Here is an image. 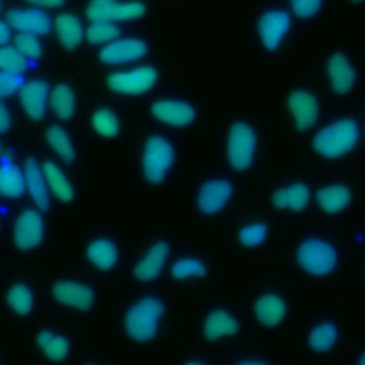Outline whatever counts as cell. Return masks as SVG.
<instances>
[{
  "label": "cell",
  "instance_id": "6da1fadb",
  "mask_svg": "<svg viewBox=\"0 0 365 365\" xmlns=\"http://www.w3.org/2000/svg\"><path fill=\"white\" fill-rule=\"evenodd\" d=\"M359 140L358 124L352 118H339L322 127L312 140L314 150L325 158H339L351 153Z\"/></svg>",
  "mask_w": 365,
  "mask_h": 365
},
{
  "label": "cell",
  "instance_id": "7a4b0ae2",
  "mask_svg": "<svg viewBox=\"0 0 365 365\" xmlns=\"http://www.w3.org/2000/svg\"><path fill=\"white\" fill-rule=\"evenodd\" d=\"M164 304L160 298L148 295L134 302L124 315V329L137 342L151 341L158 331Z\"/></svg>",
  "mask_w": 365,
  "mask_h": 365
},
{
  "label": "cell",
  "instance_id": "3957f363",
  "mask_svg": "<svg viewBox=\"0 0 365 365\" xmlns=\"http://www.w3.org/2000/svg\"><path fill=\"white\" fill-rule=\"evenodd\" d=\"M299 267L311 275L324 277L331 274L338 264L335 247L322 238H307L297 248Z\"/></svg>",
  "mask_w": 365,
  "mask_h": 365
},
{
  "label": "cell",
  "instance_id": "277c9868",
  "mask_svg": "<svg viewBox=\"0 0 365 365\" xmlns=\"http://www.w3.org/2000/svg\"><path fill=\"white\" fill-rule=\"evenodd\" d=\"M257 150V134L245 121H235L227 135V160L237 171H245L251 167Z\"/></svg>",
  "mask_w": 365,
  "mask_h": 365
},
{
  "label": "cell",
  "instance_id": "5b68a950",
  "mask_svg": "<svg viewBox=\"0 0 365 365\" xmlns=\"http://www.w3.org/2000/svg\"><path fill=\"white\" fill-rule=\"evenodd\" d=\"M174 161V147L163 135H151L147 138L143 150L141 165L145 180L158 184L164 180L167 171Z\"/></svg>",
  "mask_w": 365,
  "mask_h": 365
},
{
  "label": "cell",
  "instance_id": "8992f818",
  "mask_svg": "<svg viewBox=\"0 0 365 365\" xmlns=\"http://www.w3.org/2000/svg\"><path fill=\"white\" fill-rule=\"evenodd\" d=\"M145 4L138 0H90L86 6V16L90 21H125L141 17Z\"/></svg>",
  "mask_w": 365,
  "mask_h": 365
},
{
  "label": "cell",
  "instance_id": "52a82bcc",
  "mask_svg": "<svg viewBox=\"0 0 365 365\" xmlns=\"http://www.w3.org/2000/svg\"><path fill=\"white\" fill-rule=\"evenodd\" d=\"M158 78V73L153 66H140L127 71H114L107 77V86L110 90L137 96L151 90Z\"/></svg>",
  "mask_w": 365,
  "mask_h": 365
},
{
  "label": "cell",
  "instance_id": "ba28073f",
  "mask_svg": "<svg viewBox=\"0 0 365 365\" xmlns=\"http://www.w3.org/2000/svg\"><path fill=\"white\" fill-rule=\"evenodd\" d=\"M44 237V221L38 211L24 210L13 228L14 244L21 251H30L40 245Z\"/></svg>",
  "mask_w": 365,
  "mask_h": 365
},
{
  "label": "cell",
  "instance_id": "9c48e42d",
  "mask_svg": "<svg viewBox=\"0 0 365 365\" xmlns=\"http://www.w3.org/2000/svg\"><path fill=\"white\" fill-rule=\"evenodd\" d=\"M291 27V16L282 9H271L261 14L258 20V36L262 46L275 50Z\"/></svg>",
  "mask_w": 365,
  "mask_h": 365
},
{
  "label": "cell",
  "instance_id": "30bf717a",
  "mask_svg": "<svg viewBox=\"0 0 365 365\" xmlns=\"http://www.w3.org/2000/svg\"><path fill=\"white\" fill-rule=\"evenodd\" d=\"M4 20L16 30L46 36L53 29L50 16L38 7L33 9H10L4 14Z\"/></svg>",
  "mask_w": 365,
  "mask_h": 365
},
{
  "label": "cell",
  "instance_id": "8fae6325",
  "mask_svg": "<svg viewBox=\"0 0 365 365\" xmlns=\"http://www.w3.org/2000/svg\"><path fill=\"white\" fill-rule=\"evenodd\" d=\"M234 187L225 178H212L205 181L197 194V207L205 215L221 211L232 195Z\"/></svg>",
  "mask_w": 365,
  "mask_h": 365
},
{
  "label": "cell",
  "instance_id": "7c38bea8",
  "mask_svg": "<svg viewBox=\"0 0 365 365\" xmlns=\"http://www.w3.org/2000/svg\"><path fill=\"white\" fill-rule=\"evenodd\" d=\"M148 51L145 41L134 37L115 38L114 41L106 44L100 51V60L104 64H124L130 61L140 60Z\"/></svg>",
  "mask_w": 365,
  "mask_h": 365
},
{
  "label": "cell",
  "instance_id": "4fadbf2b",
  "mask_svg": "<svg viewBox=\"0 0 365 365\" xmlns=\"http://www.w3.org/2000/svg\"><path fill=\"white\" fill-rule=\"evenodd\" d=\"M53 295L60 304L80 311H88L94 304V291L76 279L57 281L53 285Z\"/></svg>",
  "mask_w": 365,
  "mask_h": 365
},
{
  "label": "cell",
  "instance_id": "5bb4252c",
  "mask_svg": "<svg viewBox=\"0 0 365 365\" xmlns=\"http://www.w3.org/2000/svg\"><path fill=\"white\" fill-rule=\"evenodd\" d=\"M288 110L298 130L311 128L319 115V104L314 94L307 90H294L287 100Z\"/></svg>",
  "mask_w": 365,
  "mask_h": 365
},
{
  "label": "cell",
  "instance_id": "9a60e30c",
  "mask_svg": "<svg viewBox=\"0 0 365 365\" xmlns=\"http://www.w3.org/2000/svg\"><path fill=\"white\" fill-rule=\"evenodd\" d=\"M151 114L164 124L182 127L191 124L197 113L194 107L187 101L164 98L153 103Z\"/></svg>",
  "mask_w": 365,
  "mask_h": 365
},
{
  "label": "cell",
  "instance_id": "2e32d148",
  "mask_svg": "<svg viewBox=\"0 0 365 365\" xmlns=\"http://www.w3.org/2000/svg\"><path fill=\"white\" fill-rule=\"evenodd\" d=\"M20 93V103L24 113L34 121L44 117L47 98L50 97L48 86L44 80L36 78L24 83Z\"/></svg>",
  "mask_w": 365,
  "mask_h": 365
},
{
  "label": "cell",
  "instance_id": "e0dca14e",
  "mask_svg": "<svg viewBox=\"0 0 365 365\" xmlns=\"http://www.w3.org/2000/svg\"><path fill=\"white\" fill-rule=\"evenodd\" d=\"M168 254H170V245L165 241H158L153 244L133 268L134 278L137 281L155 279L160 275L168 258Z\"/></svg>",
  "mask_w": 365,
  "mask_h": 365
},
{
  "label": "cell",
  "instance_id": "ac0fdd59",
  "mask_svg": "<svg viewBox=\"0 0 365 365\" xmlns=\"http://www.w3.org/2000/svg\"><path fill=\"white\" fill-rule=\"evenodd\" d=\"M329 84L336 94H346L355 84V70L348 57L342 53H335L327 63Z\"/></svg>",
  "mask_w": 365,
  "mask_h": 365
},
{
  "label": "cell",
  "instance_id": "d6986e66",
  "mask_svg": "<svg viewBox=\"0 0 365 365\" xmlns=\"http://www.w3.org/2000/svg\"><path fill=\"white\" fill-rule=\"evenodd\" d=\"M24 177L26 185L30 192V197L36 202L40 210H47L48 207V191H47V180L40 167L38 161L34 157H29L24 163Z\"/></svg>",
  "mask_w": 365,
  "mask_h": 365
},
{
  "label": "cell",
  "instance_id": "ffe728a7",
  "mask_svg": "<svg viewBox=\"0 0 365 365\" xmlns=\"http://www.w3.org/2000/svg\"><path fill=\"white\" fill-rule=\"evenodd\" d=\"M254 314L264 327H277L287 315V302L278 294H264L255 301Z\"/></svg>",
  "mask_w": 365,
  "mask_h": 365
},
{
  "label": "cell",
  "instance_id": "44dd1931",
  "mask_svg": "<svg viewBox=\"0 0 365 365\" xmlns=\"http://www.w3.org/2000/svg\"><path fill=\"white\" fill-rule=\"evenodd\" d=\"M54 30L58 37V41L68 50H73L80 46L86 37V30L81 20L73 13H60L54 20Z\"/></svg>",
  "mask_w": 365,
  "mask_h": 365
},
{
  "label": "cell",
  "instance_id": "7402d4cb",
  "mask_svg": "<svg viewBox=\"0 0 365 365\" xmlns=\"http://www.w3.org/2000/svg\"><path fill=\"white\" fill-rule=\"evenodd\" d=\"M240 331L238 321L225 309H214L204 319L202 332L208 341H217Z\"/></svg>",
  "mask_w": 365,
  "mask_h": 365
},
{
  "label": "cell",
  "instance_id": "603a6c76",
  "mask_svg": "<svg viewBox=\"0 0 365 365\" xmlns=\"http://www.w3.org/2000/svg\"><path fill=\"white\" fill-rule=\"evenodd\" d=\"M271 200L277 208L301 211L309 202V188L304 182H292L289 185L278 188L272 194Z\"/></svg>",
  "mask_w": 365,
  "mask_h": 365
},
{
  "label": "cell",
  "instance_id": "cb8c5ba5",
  "mask_svg": "<svg viewBox=\"0 0 365 365\" xmlns=\"http://www.w3.org/2000/svg\"><path fill=\"white\" fill-rule=\"evenodd\" d=\"M317 202L325 212L336 214L349 205L351 191L342 184H329L318 190Z\"/></svg>",
  "mask_w": 365,
  "mask_h": 365
},
{
  "label": "cell",
  "instance_id": "d4e9b609",
  "mask_svg": "<svg viewBox=\"0 0 365 365\" xmlns=\"http://www.w3.org/2000/svg\"><path fill=\"white\" fill-rule=\"evenodd\" d=\"M87 258L98 269L108 271L114 268L118 259V250L108 238H96L87 245Z\"/></svg>",
  "mask_w": 365,
  "mask_h": 365
},
{
  "label": "cell",
  "instance_id": "484cf974",
  "mask_svg": "<svg viewBox=\"0 0 365 365\" xmlns=\"http://www.w3.org/2000/svg\"><path fill=\"white\" fill-rule=\"evenodd\" d=\"M48 103L51 106L53 113L61 118L68 120L73 117L76 110V96L70 86L67 84H57L51 88Z\"/></svg>",
  "mask_w": 365,
  "mask_h": 365
},
{
  "label": "cell",
  "instance_id": "4316f807",
  "mask_svg": "<svg viewBox=\"0 0 365 365\" xmlns=\"http://www.w3.org/2000/svg\"><path fill=\"white\" fill-rule=\"evenodd\" d=\"M26 187V177H23L21 171L7 158H3L0 171L1 194L9 198H16L23 194Z\"/></svg>",
  "mask_w": 365,
  "mask_h": 365
},
{
  "label": "cell",
  "instance_id": "83f0119b",
  "mask_svg": "<svg viewBox=\"0 0 365 365\" xmlns=\"http://www.w3.org/2000/svg\"><path fill=\"white\" fill-rule=\"evenodd\" d=\"M43 171L46 174V180L53 194L61 200L63 202H68L74 198V188L68 178L63 174V171L53 161H46L43 164Z\"/></svg>",
  "mask_w": 365,
  "mask_h": 365
},
{
  "label": "cell",
  "instance_id": "f1b7e54d",
  "mask_svg": "<svg viewBox=\"0 0 365 365\" xmlns=\"http://www.w3.org/2000/svg\"><path fill=\"white\" fill-rule=\"evenodd\" d=\"M37 345L43 354L51 361H61L70 352V342L63 335L54 334L51 331H41L37 334Z\"/></svg>",
  "mask_w": 365,
  "mask_h": 365
},
{
  "label": "cell",
  "instance_id": "f546056e",
  "mask_svg": "<svg viewBox=\"0 0 365 365\" xmlns=\"http://www.w3.org/2000/svg\"><path fill=\"white\" fill-rule=\"evenodd\" d=\"M46 141L63 161L71 163L74 160L76 151L73 141L70 138V134L61 125H50L46 130Z\"/></svg>",
  "mask_w": 365,
  "mask_h": 365
},
{
  "label": "cell",
  "instance_id": "4dcf8cb0",
  "mask_svg": "<svg viewBox=\"0 0 365 365\" xmlns=\"http://www.w3.org/2000/svg\"><path fill=\"white\" fill-rule=\"evenodd\" d=\"M338 338V329L332 322H319L317 324L308 335V345L315 352L329 351Z\"/></svg>",
  "mask_w": 365,
  "mask_h": 365
},
{
  "label": "cell",
  "instance_id": "1f68e13d",
  "mask_svg": "<svg viewBox=\"0 0 365 365\" xmlns=\"http://www.w3.org/2000/svg\"><path fill=\"white\" fill-rule=\"evenodd\" d=\"M9 307L19 315H27L34 305V295L29 285L17 282L11 285L6 294Z\"/></svg>",
  "mask_w": 365,
  "mask_h": 365
},
{
  "label": "cell",
  "instance_id": "d6a6232c",
  "mask_svg": "<svg viewBox=\"0 0 365 365\" xmlns=\"http://www.w3.org/2000/svg\"><path fill=\"white\" fill-rule=\"evenodd\" d=\"M121 34L120 27L114 21H91L86 29V38L94 46H106Z\"/></svg>",
  "mask_w": 365,
  "mask_h": 365
},
{
  "label": "cell",
  "instance_id": "836d02e7",
  "mask_svg": "<svg viewBox=\"0 0 365 365\" xmlns=\"http://www.w3.org/2000/svg\"><path fill=\"white\" fill-rule=\"evenodd\" d=\"M91 125L94 131L103 137L111 138L118 134L120 130V121L114 111L110 108H98L94 111L91 117Z\"/></svg>",
  "mask_w": 365,
  "mask_h": 365
},
{
  "label": "cell",
  "instance_id": "e575fe53",
  "mask_svg": "<svg viewBox=\"0 0 365 365\" xmlns=\"http://www.w3.org/2000/svg\"><path fill=\"white\" fill-rule=\"evenodd\" d=\"M0 66L1 71L23 74L29 67V57L16 46H3L0 50Z\"/></svg>",
  "mask_w": 365,
  "mask_h": 365
},
{
  "label": "cell",
  "instance_id": "d590c367",
  "mask_svg": "<svg viewBox=\"0 0 365 365\" xmlns=\"http://www.w3.org/2000/svg\"><path fill=\"white\" fill-rule=\"evenodd\" d=\"M171 275L175 279L187 278H201L207 275V267L197 258L185 257L175 261L171 267Z\"/></svg>",
  "mask_w": 365,
  "mask_h": 365
},
{
  "label": "cell",
  "instance_id": "8d00e7d4",
  "mask_svg": "<svg viewBox=\"0 0 365 365\" xmlns=\"http://www.w3.org/2000/svg\"><path fill=\"white\" fill-rule=\"evenodd\" d=\"M268 235V228L264 222H251L244 225L238 232V240L244 247L252 248L261 245Z\"/></svg>",
  "mask_w": 365,
  "mask_h": 365
},
{
  "label": "cell",
  "instance_id": "74e56055",
  "mask_svg": "<svg viewBox=\"0 0 365 365\" xmlns=\"http://www.w3.org/2000/svg\"><path fill=\"white\" fill-rule=\"evenodd\" d=\"M14 46L29 58H38L41 56V43L37 34L20 31L14 37Z\"/></svg>",
  "mask_w": 365,
  "mask_h": 365
},
{
  "label": "cell",
  "instance_id": "f35d334b",
  "mask_svg": "<svg viewBox=\"0 0 365 365\" xmlns=\"http://www.w3.org/2000/svg\"><path fill=\"white\" fill-rule=\"evenodd\" d=\"M23 86H24V78L21 74L1 71V74H0V96L3 98L13 96L16 91H20Z\"/></svg>",
  "mask_w": 365,
  "mask_h": 365
},
{
  "label": "cell",
  "instance_id": "ab89813d",
  "mask_svg": "<svg viewBox=\"0 0 365 365\" xmlns=\"http://www.w3.org/2000/svg\"><path fill=\"white\" fill-rule=\"evenodd\" d=\"M289 4L297 17L309 19L319 11L322 0H289Z\"/></svg>",
  "mask_w": 365,
  "mask_h": 365
},
{
  "label": "cell",
  "instance_id": "60d3db41",
  "mask_svg": "<svg viewBox=\"0 0 365 365\" xmlns=\"http://www.w3.org/2000/svg\"><path fill=\"white\" fill-rule=\"evenodd\" d=\"M26 1L33 7H38V9H57L66 3V0H26Z\"/></svg>",
  "mask_w": 365,
  "mask_h": 365
},
{
  "label": "cell",
  "instance_id": "b9f144b4",
  "mask_svg": "<svg viewBox=\"0 0 365 365\" xmlns=\"http://www.w3.org/2000/svg\"><path fill=\"white\" fill-rule=\"evenodd\" d=\"M11 125V117L6 104L0 106V131L6 133Z\"/></svg>",
  "mask_w": 365,
  "mask_h": 365
},
{
  "label": "cell",
  "instance_id": "7bdbcfd3",
  "mask_svg": "<svg viewBox=\"0 0 365 365\" xmlns=\"http://www.w3.org/2000/svg\"><path fill=\"white\" fill-rule=\"evenodd\" d=\"M10 27L11 26L6 20L0 21V43H1V46H6L7 41L11 37V29Z\"/></svg>",
  "mask_w": 365,
  "mask_h": 365
},
{
  "label": "cell",
  "instance_id": "ee69618b",
  "mask_svg": "<svg viewBox=\"0 0 365 365\" xmlns=\"http://www.w3.org/2000/svg\"><path fill=\"white\" fill-rule=\"evenodd\" d=\"M358 362H359V364H361V365H365V352H364V354H362V356H361V358H359V361H358Z\"/></svg>",
  "mask_w": 365,
  "mask_h": 365
},
{
  "label": "cell",
  "instance_id": "f6af8a7d",
  "mask_svg": "<svg viewBox=\"0 0 365 365\" xmlns=\"http://www.w3.org/2000/svg\"><path fill=\"white\" fill-rule=\"evenodd\" d=\"M354 1H361V0H354Z\"/></svg>",
  "mask_w": 365,
  "mask_h": 365
}]
</instances>
